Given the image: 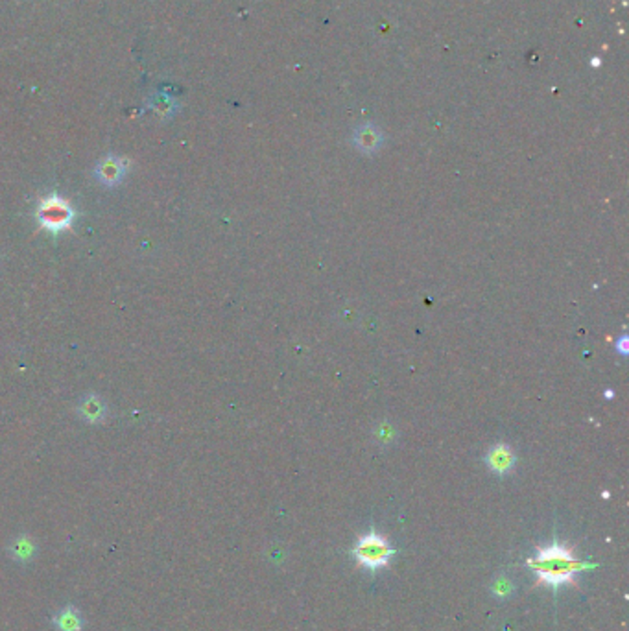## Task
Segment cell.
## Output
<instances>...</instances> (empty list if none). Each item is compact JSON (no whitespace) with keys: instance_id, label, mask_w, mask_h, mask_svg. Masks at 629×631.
I'll list each match as a JSON object with an SVG mask.
<instances>
[{"instance_id":"1","label":"cell","mask_w":629,"mask_h":631,"mask_svg":"<svg viewBox=\"0 0 629 631\" xmlns=\"http://www.w3.org/2000/svg\"><path fill=\"white\" fill-rule=\"evenodd\" d=\"M528 567L537 574L539 584L559 587V585H576V574L582 570L593 569L594 565L579 561L574 552L559 543L537 549L533 558L528 559Z\"/></svg>"},{"instance_id":"2","label":"cell","mask_w":629,"mask_h":631,"mask_svg":"<svg viewBox=\"0 0 629 631\" xmlns=\"http://www.w3.org/2000/svg\"><path fill=\"white\" fill-rule=\"evenodd\" d=\"M36 216L43 229H47L50 233H61L73 225L74 209L65 198L57 196V194H48L39 200Z\"/></svg>"},{"instance_id":"3","label":"cell","mask_w":629,"mask_h":631,"mask_svg":"<svg viewBox=\"0 0 629 631\" xmlns=\"http://www.w3.org/2000/svg\"><path fill=\"white\" fill-rule=\"evenodd\" d=\"M353 554L360 567L375 570L390 563V558L395 554V549L382 537L380 533L369 532L358 539Z\"/></svg>"},{"instance_id":"4","label":"cell","mask_w":629,"mask_h":631,"mask_svg":"<svg viewBox=\"0 0 629 631\" xmlns=\"http://www.w3.org/2000/svg\"><path fill=\"white\" fill-rule=\"evenodd\" d=\"M126 172H128V161L117 156H108L103 157L98 165H96V168H94V177H96L102 185L114 186L124 179Z\"/></svg>"},{"instance_id":"5","label":"cell","mask_w":629,"mask_h":631,"mask_svg":"<svg viewBox=\"0 0 629 631\" xmlns=\"http://www.w3.org/2000/svg\"><path fill=\"white\" fill-rule=\"evenodd\" d=\"M54 626L57 631H82L83 630V618L80 611L74 605H65L59 613L52 618Z\"/></svg>"},{"instance_id":"6","label":"cell","mask_w":629,"mask_h":631,"mask_svg":"<svg viewBox=\"0 0 629 631\" xmlns=\"http://www.w3.org/2000/svg\"><path fill=\"white\" fill-rule=\"evenodd\" d=\"M382 142L380 131L371 124L360 126L355 133V144L360 148L362 151H373L377 150Z\"/></svg>"},{"instance_id":"7","label":"cell","mask_w":629,"mask_h":631,"mask_svg":"<svg viewBox=\"0 0 629 631\" xmlns=\"http://www.w3.org/2000/svg\"><path fill=\"white\" fill-rule=\"evenodd\" d=\"M487 466L495 473H508L513 467V452L508 447H495L487 454Z\"/></svg>"},{"instance_id":"8","label":"cell","mask_w":629,"mask_h":631,"mask_svg":"<svg viewBox=\"0 0 629 631\" xmlns=\"http://www.w3.org/2000/svg\"><path fill=\"white\" fill-rule=\"evenodd\" d=\"M36 550L37 544L30 535H21V537H17L15 541H13V544L10 547L11 558L17 559V561H22V563L31 561V559L36 558Z\"/></svg>"},{"instance_id":"9","label":"cell","mask_w":629,"mask_h":631,"mask_svg":"<svg viewBox=\"0 0 629 631\" xmlns=\"http://www.w3.org/2000/svg\"><path fill=\"white\" fill-rule=\"evenodd\" d=\"M80 414L85 417L87 421H102L103 415H105V404L100 397L96 395H87V397L83 399L82 403H80Z\"/></svg>"}]
</instances>
